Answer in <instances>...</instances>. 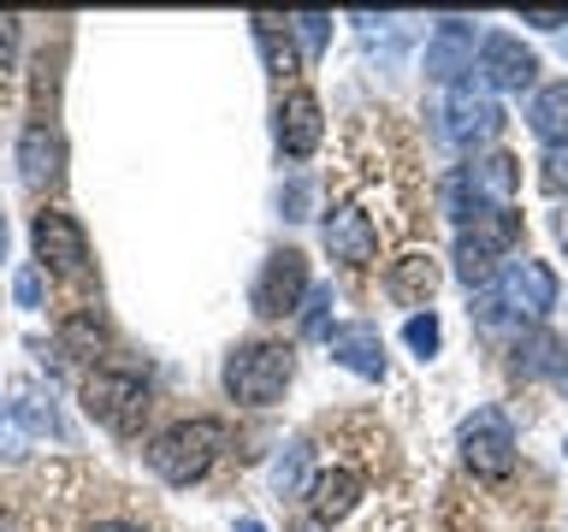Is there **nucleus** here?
Returning <instances> with one entry per match:
<instances>
[{
  "label": "nucleus",
  "instance_id": "nucleus-1",
  "mask_svg": "<svg viewBox=\"0 0 568 532\" xmlns=\"http://www.w3.org/2000/svg\"><path fill=\"white\" fill-rule=\"evenodd\" d=\"M225 443H231V432H225V420H178V426H166L149 450V468H154V479H166V485H195L213 461L225 456Z\"/></svg>",
  "mask_w": 568,
  "mask_h": 532
},
{
  "label": "nucleus",
  "instance_id": "nucleus-2",
  "mask_svg": "<svg viewBox=\"0 0 568 532\" xmlns=\"http://www.w3.org/2000/svg\"><path fill=\"white\" fill-rule=\"evenodd\" d=\"M515 190H521V160L491 149V154H479L474 166H462L450 184H444V207H450V219L462 231V225H474L479 213L515 207Z\"/></svg>",
  "mask_w": 568,
  "mask_h": 532
},
{
  "label": "nucleus",
  "instance_id": "nucleus-3",
  "mask_svg": "<svg viewBox=\"0 0 568 532\" xmlns=\"http://www.w3.org/2000/svg\"><path fill=\"white\" fill-rule=\"evenodd\" d=\"M557 308V273H550L545 260H504L497 266V278L479 290V314H486V326L497 319H545Z\"/></svg>",
  "mask_w": 568,
  "mask_h": 532
},
{
  "label": "nucleus",
  "instance_id": "nucleus-4",
  "mask_svg": "<svg viewBox=\"0 0 568 532\" xmlns=\"http://www.w3.org/2000/svg\"><path fill=\"white\" fill-rule=\"evenodd\" d=\"M83 408L106 432H136L142 415H149V372L136 361H101L83 379Z\"/></svg>",
  "mask_w": 568,
  "mask_h": 532
},
{
  "label": "nucleus",
  "instance_id": "nucleus-5",
  "mask_svg": "<svg viewBox=\"0 0 568 532\" xmlns=\"http://www.w3.org/2000/svg\"><path fill=\"white\" fill-rule=\"evenodd\" d=\"M291 372H296V355L284 344H237L225 355V390H231V402H243V408L278 402L284 385H291Z\"/></svg>",
  "mask_w": 568,
  "mask_h": 532
},
{
  "label": "nucleus",
  "instance_id": "nucleus-6",
  "mask_svg": "<svg viewBox=\"0 0 568 532\" xmlns=\"http://www.w3.org/2000/svg\"><path fill=\"white\" fill-rule=\"evenodd\" d=\"M521 243V213L515 207H497V213H479L474 225L456 231V273L468 290H486L497 278V260Z\"/></svg>",
  "mask_w": 568,
  "mask_h": 532
},
{
  "label": "nucleus",
  "instance_id": "nucleus-7",
  "mask_svg": "<svg viewBox=\"0 0 568 532\" xmlns=\"http://www.w3.org/2000/svg\"><path fill=\"white\" fill-rule=\"evenodd\" d=\"M438 136L450 142V149H474V142H491L497 124H504V106H497V95L479 78H462L438 95Z\"/></svg>",
  "mask_w": 568,
  "mask_h": 532
},
{
  "label": "nucleus",
  "instance_id": "nucleus-8",
  "mask_svg": "<svg viewBox=\"0 0 568 532\" xmlns=\"http://www.w3.org/2000/svg\"><path fill=\"white\" fill-rule=\"evenodd\" d=\"M462 461L474 479H509L515 473V432L497 408H474L462 420Z\"/></svg>",
  "mask_w": 568,
  "mask_h": 532
},
{
  "label": "nucleus",
  "instance_id": "nucleus-9",
  "mask_svg": "<svg viewBox=\"0 0 568 532\" xmlns=\"http://www.w3.org/2000/svg\"><path fill=\"white\" fill-rule=\"evenodd\" d=\"M30 248H36V266H48V273H60V278H78L83 266H89V237H83V225L71 219V213H36V225H30Z\"/></svg>",
  "mask_w": 568,
  "mask_h": 532
},
{
  "label": "nucleus",
  "instance_id": "nucleus-10",
  "mask_svg": "<svg viewBox=\"0 0 568 532\" xmlns=\"http://www.w3.org/2000/svg\"><path fill=\"white\" fill-rule=\"evenodd\" d=\"M308 296V260L296 255V248H278V255H266L255 290H248V301H255V314L266 319H284L296 314V301Z\"/></svg>",
  "mask_w": 568,
  "mask_h": 532
},
{
  "label": "nucleus",
  "instance_id": "nucleus-11",
  "mask_svg": "<svg viewBox=\"0 0 568 532\" xmlns=\"http://www.w3.org/2000/svg\"><path fill=\"white\" fill-rule=\"evenodd\" d=\"M486 89H509V95H521V89L539 83V53L521 48L509 30H491L486 42H479V71H474Z\"/></svg>",
  "mask_w": 568,
  "mask_h": 532
},
{
  "label": "nucleus",
  "instance_id": "nucleus-12",
  "mask_svg": "<svg viewBox=\"0 0 568 532\" xmlns=\"http://www.w3.org/2000/svg\"><path fill=\"white\" fill-rule=\"evenodd\" d=\"M479 42H486V35H474L468 18H444V24L426 35V78L444 83V89L462 83V71H474Z\"/></svg>",
  "mask_w": 568,
  "mask_h": 532
},
{
  "label": "nucleus",
  "instance_id": "nucleus-13",
  "mask_svg": "<svg viewBox=\"0 0 568 532\" xmlns=\"http://www.w3.org/2000/svg\"><path fill=\"white\" fill-rule=\"evenodd\" d=\"M278 124H273V136H278V149L291 154V160H308L314 149H320V101L308 95V89H291V95L278 101V113H273Z\"/></svg>",
  "mask_w": 568,
  "mask_h": 532
},
{
  "label": "nucleus",
  "instance_id": "nucleus-14",
  "mask_svg": "<svg viewBox=\"0 0 568 532\" xmlns=\"http://www.w3.org/2000/svg\"><path fill=\"white\" fill-rule=\"evenodd\" d=\"M326 349L355 372V379H385V344H379V331H373L367 319H355V326H332Z\"/></svg>",
  "mask_w": 568,
  "mask_h": 532
},
{
  "label": "nucleus",
  "instance_id": "nucleus-15",
  "mask_svg": "<svg viewBox=\"0 0 568 532\" xmlns=\"http://www.w3.org/2000/svg\"><path fill=\"white\" fill-rule=\"evenodd\" d=\"M355 503H362V473H355V468H326V473L308 485V514H314L320 526L344 521Z\"/></svg>",
  "mask_w": 568,
  "mask_h": 532
},
{
  "label": "nucleus",
  "instance_id": "nucleus-16",
  "mask_svg": "<svg viewBox=\"0 0 568 532\" xmlns=\"http://www.w3.org/2000/svg\"><path fill=\"white\" fill-rule=\"evenodd\" d=\"M385 290H390V301H403V308H426L433 290H438V260L420 255V248H408L403 260H390Z\"/></svg>",
  "mask_w": 568,
  "mask_h": 532
},
{
  "label": "nucleus",
  "instance_id": "nucleus-17",
  "mask_svg": "<svg viewBox=\"0 0 568 532\" xmlns=\"http://www.w3.org/2000/svg\"><path fill=\"white\" fill-rule=\"evenodd\" d=\"M326 248H332V260L367 266L373 248H379V237H373V225H367L362 207H337V213H326Z\"/></svg>",
  "mask_w": 568,
  "mask_h": 532
},
{
  "label": "nucleus",
  "instance_id": "nucleus-18",
  "mask_svg": "<svg viewBox=\"0 0 568 532\" xmlns=\"http://www.w3.org/2000/svg\"><path fill=\"white\" fill-rule=\"evenodd\" d=\"M527 124H532V136H539L545 149H562V142H568V78L562 83H545L539 95H532Z\"/></svg>",
  "mask_w": 568,
  "mask_h": 532
},
{
  "label": "nucleus",
  "instance_id": "nucleus-19",
  "mask_svg": "<svg viewBox=\"0 0 568 532\" xmlns=\"http://www.w3.org/2000/svg\"><path fill=\"white\" fill-rule=\"evenodd\" d=\"M60 160H65L60 136H53L48 124H30L24 142H18V166H24V184H53V177H60Z\"/></svg>",
  "mask_w": 568,
  "mask_h": 532
},
{
  "label": "nucleus",
  "instance_id": "nucleus-20",
  "mask_svg": "<svg viewBox=\"0 0 568 532\" xmlns=\"http://www.w3.org/2000/svg\"><path fill=\"white\" fill-rule=\"evenodd\" d=\"M60 349L71 355V361H89V355L101 349V326H95V314H78L71 326L60 331Z\"/></svg>",
  "mask_w": 568,
  "mask_h": 532
},
{
  "label": "nucleus",
  "instance_id": "nucleus-21",
  "mask_svg": "<svg viewBox=\"0 0 568 532\" xmlns=\"http://www.w3.org/2000/svg\"><path fill=\"white\" fill-rule=\"evenodd\" d=\"M438 337H444V331H438V314H433V308H426V314H408V326H403V344L415 349L420 361H426V355H438Z\"/></svg>",
  "mask_w": 568,
  "mask_h": 532
},
{
  "label": "nucleus",
  "instance_id": "nucleus-22",
  "mask_svg": "<svg viewBox=\"0 0 568 532\" xmlns=\"http://www.w3.org/2000/svg\"><path fill=\"white\" fill-rule=\"evenodd\" d=\"M291 30H296L302 53L314 60V53L326 48V35H332V18H326V12H296V18H291Z\"/></svg>",
  "mask_w": 568,
  "mask_h": 532
},
{
  "label": "nucleus",
  "instance_id": "nucleus-23",
  "mask_svg": "<svg viewBox=\"0 0 568 532\" xmlns=\"http://www.w3.org/2000/svg\"><path fill=\"white\" fill-rule=\"evenodd\" d=\"M326 314H332V284H314V290H308V308H302V331H308V337H326V331H332Z\"/></svg>",
  "mask_w": 568,
  "mask_h": 532
},
{
  "label": "nucleus",
  "instance_id": "nucleus-24",
  "mask_svg": "<svg viewBox=\"0 0 568 532\" xmlns=\"http://www.w3.org/2000/svg\"><path fill=\"white\" fill-rule=\"evenodd\" d=\"M302 461H308V443H291V450H284V456L273 461V485H278V491H296Z\"/></svg>",
  "mask_w": 568,
  "mask_h": 532
},
{
  "label": "nucleus",
  "instance_id": "nucleus-25",
  "mask_svg": "<svg viewBox=\"0 0 568 532\" xmlns=\"http://www.w3.org/2000/svg\"><path fill=\"white\" fill-rule=\"evenodd\" d=\"M255 42H261V53H266V65H273V71H291V65H296V53H291V48H278V30L266 24V18L255 24Z\"/></svg>",
  "mask_w": 568,
  "mask_h": 532
},
{
  "label": "nucleus",
  "instance_id": "nucleus-26",
  "mask_svg": "<svg viewBox=\"0 0 568 532\" xmlns=\"http://www.w3.org/2000/svg\"><path fill=\"white\" fill-rule=\"evenodd\" d=\"M550 355H557V344H550V337H532L527 355H515V367H521V372H545Z\"/></svg>",
  "mask_w": 568,
  "mask_h": 532
},
{
  "label": "nucleus",
  "instance_id": "nucleus-27",
  "mask_svg": "<svg viewBox=\"0 0 568 532\" xmlns=\"http://www.w3.org/2000/svg\"><path fill=\"white\" fill-rule=\"evenodd\" d=\"M545 184L568 190V142H562V149H545Z\"/></svg>",
  "mask_w": 568,
  "mask_h": 532
},
{
  "label": "nucleus",
  "instance_id": "nucleus-28",
  "mask_svg": "<svg viewBox=\"0 0 568 532\" xmlns=\"http://www.w3.org/2000/svg\"><path fill=\"white\" fill-rule=\"evenodd\" d=\"M12 290H18V301H24V308H36V301H42V273H36V266H24Z\"/></svg>",
  "mask_w": 568,
  "mask_h": 532
},
{
  "label": "nucleus",
  "instance_id": "nucleus-29",
  "mask_svg": "<svg viewBox=\"0 0 568 532\" xmlns=\"http://www.w3.org/2000/svg\"><path fill=\"white\" fill-rule=\"evenodd\" d=\"M18 415H24V420L36 426V432H60V420H53V408H42L36 397H24V408H18Z\"/></svg>",
  "mask_w": 568,
  "mask_h": 532
},
{
  "label": "nucleus",
  "instance_id": "nucleus-30",
  "mask_svg": "<svg viewBox=\"0 0 568 532\" xmlns=\"http://www.w3.org/2000/svg\"><path fill=\"white\" fill-rule=\"evenodd\" d=\"M278 202L291 207V213H284V219H308V213H302V207H308V184H291V190L278 195Z\"/></svg>",
  "mask_w": 568,
  "mask_h": 532
},
{
  "label": "nucleus",
  "instance_id": "nucleus-31",
  "mask_svg": "<svg viewBox=\"0 0 568 532\" xmlns=\"http://www.w3.org/2000/svg\"><path fill=\"white\" fill-rule=\"evenodd\" d=\"M12 48H18V18H0V65L12 60Z\"/></svg>",
  "mask_w": 568,
  "mask_h": 532
},
{
  "label": "nucleus",
  "instance_id": "nucleus-32",
  "mask_svg": "<svg viewBox=\"0 0 568 532\" xmlns=\"http://www.w3.org/2000/svg\"><path fill=\"white\" fill-rule=\"evenodd\" d=\"M521 24H539V30H557V24H568V12H521Z\"/></svg>",
  "mask_w": 568,
  "mask_h": 532
},
{
  "label": "nucleus",
  "instance_id": "nucleus-33",
  "mask_svg": "<svg viewBox=\"0 0 568 532\" xmlns=\"http://www.w3.org/2000/svg\"><path fill=\"white\" fill-rule=\"evenodd\" d=\"M95 532H142V526H131V521H101Z\"/></svg>",
  "mask_w": 568,
  "mask_h": 532
},
{
  "label": "nucleus",
  "instance_id": "nucleus-34",
  "mask_svg": "<svg viewBox=\"0 0 568 532\" xmlns=\"http://www.w3.org/2000/svg\"><path fill=\"white\" fill-rule=\"evenodd\" d=\"M0 260H7V213H0Z\"/></svg>",
  "mask_w": 568,
  "mask_h": 532
},
{
  "label": "nucleus",
  "instance_id": "nucleus-35",
  "mask_svg": "<svg viewBox=\"0 0 568 532\" xmlns=\"http://www.w3.org/2000/svg\"><path fill=\"white\" fill-rule=\"evenodd\" d=\"M237 532H266L261 521H237Z\"/></svg>",
  "mask_w": 568,
  "mask_h": 532
},
{
  "label": "nucleus",
  "instance_id": "nucleus-36",
  "mask_svg": "<svg viewBox=\"0 0 568 532\" xmlns=\"http://www.w3.org/2000/svg\"><path fill=\"white\" fill-rule=\"evenodd\" d=\"M562 237H568V225H562Z\"/></svg>",
  "mask_w": 568,
  "mask_h": 532
}]
</instances>
